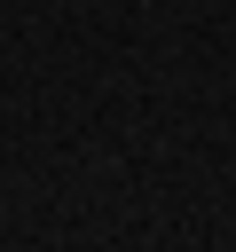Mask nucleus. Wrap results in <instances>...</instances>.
<instances>
[]
</instances>
